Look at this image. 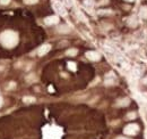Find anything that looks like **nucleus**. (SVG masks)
<instances>
[{
    "label": "nucleus",
    "mask_w": 147,
    "mask_h": 139,
    "mask_svg": "<svg viewBox=\"0 0 147 139\" xmlns=\"http://www.w3.org/2000/svg\"><path fill=\"white\" fill-rule=\"evenodd\" d=\"M100 14H111V10H100Z\"/></svg>",
    "instance_id": "b1692460"
},
{
    "label": "nucleus",
    "mask_w": 147,
    "mask_h": 139,
    "mask_svg": "<svg viewBox=\"0 0 147 139\" xmlns=\"http://www.w3.org/2000/svg\"><path fill=\"white\" fill-rule=\"evenodd\" d=\"M26 81H27V82H34V81H36V76H35V74H29V75H27Z\"/></svg>",
    "instance_id": "2eb2a0df"
},
{
    "label": "nucleus",
    "mask_w": 147,
    "mask_h": 139,
    "mask_svg": "<svg viewBox=\"0 0 147 139\" xmlns=\"http://www.w3.org/2000/svg\"><path fill=\"white\" fill-rule=\"evenodd\" d=\"M139 17L142 20L147 21V5H144L139 8Z\"/></svg>",
    "instance_id": "6e6552de"
},
{
    "label": "nucleus",
    "mask_w": 147,
    "mask_h": 139,
    "mask_svg": "<svg viewBox=\"0 0 147 139\" xmlns=\"http://www.w3.org/2000/svg\"><path fill=\"white\" fill-rule=\"evenodd\" d=\"M68 67H69V70H71V71H76V64L73 63V62H69L68 63Z\"/></svg>",
    "instance_id": "f3484780"
},
{
    "label": "nucleus",
    "mask_w": 147,
    "mask_h": 139,
    "mask_svg": "<svg viewBox=\"0 0 147 139\" xmlns=\"http://www.w3.org/2000/svg\"><path fill=\"white\" fill-rule=\"evenodd\" d=\"M7 88H8V89H11V88L14 89V88H15V82H10V83H9V86H8Z\"/></svg>",
    "instance_id": "4be33fe9"
},
{
    "label": "nucleus",
    "mask_w": 147,
    "mask_h": 139,
    "mask_svg": "<svg viewBox=\"0 0 147 139\" xmlns=\"http://www.w3.org/2000/svg\"><path fill=\"white\" fill-rule=\"evenodd\" d=\"M2 104H3V99H2V97H0V107L2 106Z\"/></svg>",
    "instance_id": "393cba45"
},
{
    "label": "nucleus",
    "mask_w": 147,
    "mask_h": 139,
    "mask_svg": "<svg viewBox=\"0 0 147 139\" xmlns=\"http://www.w3.org/2000/svg\"><path fill=\"white\" fill-rule=\"evenodd\" d=\"M59 22V17L53 15V16H49V17H45L44 18V23L47 25H55V24H58Z\"/></svg>",
    "instance_id": "20e7f679"
},
{
    "label": "nucleus",
    "mask_w": 147,
    "mask_h": 139,
    "mask_svg": "<svg viewBox=\"0 0 147 139\" xmlns=\"http://www.w3.org/2000/svg\"><path fill=\"white\" fill-rule=\"evenodd\" d=\"M124 1H126V2H129V3H131V2H134L135 0H124Z\"/></svg>",
    "instance_id": "bb28decb"
},
{
    "label": "nucleus",
    "mask_w": 147,
    "mask_h": 139,
    "mask_svg": "<svg viewBox=\"0 0 147 139\" xmlns=\"http://www.w3.org/2000/svg\"><path fill=\"white\" fill-rule=\"evenodd\" d=\"M23 102L26 103V104H31V103H34L35 102V98L34 97H29V96H26L23 98Z\"/></svg>",
    "instance_id": "4468645a"
},
{
    "label": "nucleus",
    "mask_w": 147,
    "mask_h": 139,
    "mask_svg": "<svg viewBox=\"0 0 147 139\" xmlns=\"http://www.w3.org/2000/svg\"><path fill=\"white\" fill-rule=\"evenodd\" d=\"M109 3V0H101L98 2V5H108Z\"/></svg>",
    "instance_id": "412c9836"
},
{
    "label": "nucleus",
    "mask_w": 147,
    "mask_h": 139,
    "mask_svg": "<svg viewBox=\"0 0 147 139\" xmlns=\"http://www.w3.org/2000/svg\"><path fill=\"white\" fill-rule=\"evenodd\" d=\"M53 7H55V9L58 11L59 14H61V15H66V10H65V8H63V6H62L61 3H59V2H55V3H53Z\"/></svg>",
    "instance_id": "9d476101"
},
{
    "label": "nucleus",
    "mask_w": 147,
    "mask_h": 139,
    "mask_svg": "<svg viewBox=\"0 0 147 139\" xmlns=\"http://www.w3.org/2000/svg\"><path fill=\"white\" fill-rule=\"evenodd\" d=\"M0 42L5 48H14L18 43V34L11 30L3 31L0 34Z\"/></svg>",
    "instance_id": "f257e3e1"
},
{
    "label": "nucleus",
    "mask_w": 147,
    "mask_h": 139,
    "mask_svg": "<svg viewBox=\"0 0 147 139\" xmlns=\"http://www.w3.org/2000/svg\"><path fill=\"white\" fill-rule=\"evenodd\" d=\"M143 72H144V67H142L140 65H138V66H136L135 69H134V73H135V75L138 78V76H140L142 74H143Z\"/></svg>",
    "instance_id": "f8f14e48"
},
{
    "label": "nucleus",
    "mask_w": 147,
    "mask_h": 139,
    "mask_svg": "<svg viewBox=\"0 0 147 139\" xmlns=\"http://www.w3.org/2000/svg\"><path fill=\"white\" fill-rule=\"evenodd\" d=\"M116 139H129V138H127V137H122V136H120V137H117Z\"/></svg>",
    "instance_id": "a878e982"
},
{
    "label": "nucleus",
    "mask_w": 147,
    "mask_h": 139,
    "mask_svg": "<svg viewBox=\"0 0 147 139\" xmlns=\"http://www.w3.org/2000/svg\"><path fill=\"white\" fill-rule=\"evenodd\" d=\"M84 5L87 7H92L93 6V0H84Z\"/></svg>",
    "instance_id": "6ab92c4d"
},
{
    "label": "nucleus",
    "mask_w": 147,
    "mask_h": 139,
    "mask_svg": "<svg viewBox=\"0 0 147 139\" xmlns=\"http://www.w3.org/2000/svg\"><path fill=\"white\" fill-rule=\"evenodd\" d=\"M129 104H130V99L128 97H124V98L119 99L116 105L118 107H127V106H129Z\"/></svg>",
    "instance_id": "0eeeda50"
},
{
    "label": "nucleus",
    "mask_w": 147,
    "mask_h": 139,
    "mask_svg": "<svg viewBox=\"0 0 147 139\" xmlns=\"http://www.w3.org/2000/svg\"><path fill=\"white\" fill-rule=\"evenodd\" d=\"M24 2H25L26 5H34V3L39 2V0H24Z\"/></svg>",
    "instance_id": "a211bd4d"
},
{
    "label": "nucleus",
    "mask_w": 147,
    "mask_h": 139,
    "mask_svg": "<svg viewBox=\"0 0 147 139\" xmlns=\"http://www.w3.org/2000/svg\"><path fill=\"white\" fill-rule=\"evenodd\" d=\"M50 49H51V46H50V45H43V46H41V47L39 48L37 55H39V56H44L45 54H48V53L50 51Z\"/></svg>",
    "instance_id": "423d86ee"
},
{
    "label": "nucleus",
    "mask_w": 147,
    "mask_h": 139,
    "mask_svg": "<svg viewBox=\"0 0 147 139\" xmlns=\"http://www.w3.org/2000/svg\"><path fill=\"white\" fill-rule=\"evenodd\" d=\"M106 86H113L116 83V76L112 72H110L108 75H105V82H104Z\"/></svg>",
    "instance_id": "39448f33"
},
{
    "label": "nucleus",
    "mask_w": 147,
    "mask_h": 139,
    "mask_svg": "<svg viewBox=\"0 0 147 139\" xmlns=\"http://www.w3.org/2000/svg\"><path fill=\"white\" fill-rule=\"evenodd\" d=\"M128 119H130V120H134V119H136V116H137V114L135 113V112H130V113H128Z\"/></svg>",
    "instance_id": "dca6fc26"
},
{
    "label": "nucleus",
    "mask_w": 147,
    "mask_h": 139,
    "mask_svg": "<svg viewBox=\"0 0 147 139\" xmlns=\"http://www.w3.org/2000/svg\"><path fill=\"white\" fill-rule=\"evenodd\" d=\"M57 31H58L59 33L66 34V33H69V32H70V28H69L67 24H62V25H59Z\"/></svg>",
    "instance_id": "1a4fd4ad"
},
{
    "label": "nucleus",
    "mask_w": 147,
    "mask_h": 139,
    "mask_svg": "<svg viewBox=\"0 0 147 139\" xmlns=\"http://www.w3.org/2000/svg\"><path fill=\"white\" fill-rule=\"evenodd\" d=\"M138 131H139V126L137 123H130V124L126 126L123 129V132L127 136H135L138 134Z\"/></svg>",
    "instance_id": "f03ea898"
},
{
    "label": "nucleus",
    "mask_w": 147,
    "mask_h": 139,
    "mask_svg": "<svg viewBox=\"0 0 147 139\" xmlns=\"http://www.w3.org/2000/svg\"><path fill=\"white\" fill-rule=\"evenodd\" d=\"M77 53H78V50H77V49L71 48V49H68V50L66 51V55H67V56H76V55H77Z\"/></svg>",
    "instance_id": "ddd939ff"
},
{
    "label": "nucleus",
    "mask_w": 147,
    "mask_h": 139,
    "mask_svg": "<svg viewBox=\"0 0 147 139\" xmlns=\"http://www.w3.org/2000/svg\"><path fill=\"white\" fill-rule=\"evenodd\" d=\"M86 57H87L89 61H93V62H97L101 59V55L100 53L97 51H94V50H89L86 53Z\"/></svg>",
    "instance_id": "7ed1b4c3"
},
{
    "label": "nucleus",
    "mask_w": 147,
    "mask_h": 139,
    "mask_svg": "<svg viewBox=\"0 0 147 139\" xmlns=\"http://www.w3.org/2000/svg\"><path fill=\"white\" fill-rule=\"evenodd\" d=\"M9 2H10V0H0V3H1V5H3V6L9 5Z\"/></svg>",
    "instance_id": "aec40b11"
},
{
    "label": "nucleus",
    "mask_w": 147,
    "mask_h": 139,
    "mask_svg": "<svg viewBox=\"0 0 147 139\" xmlns=\"http://www.w3.org/2000/svg\"><path fill=\"white\" fill-rule=\"evenodd\" d=\"M127 23H128V25H129L130 28H136V26L138 25L137 18H136L135 16H131V17H129V18H128V21H127Z\"/></svg>",
    "instance_id": "9b49d317"
},
{
    "label": "nucleus",
    "mask_w": 147,
    "mask_h": 139,
    "mask_svg": "<svg viewBox=\"0 0 147 139\" xmlns=\"http://www.w3.org/2000/svg\"><path fill=\"white\" fill-rule=\"evenodd\" d=\"M142 82H143V84H145V86H147V75H145V76L143 78Z\"/></svg>",
    "instance_id": "5701e85b"
}]
</instances>
